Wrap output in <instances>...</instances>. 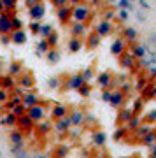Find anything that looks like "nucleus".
Segmentation results:
<instances>
[{"label":"nucleus","instance_id":"nucleus-43","mask_svg":"<svg viewBox=\"0 0 156 158\" xmlns=\"http://www.w3.org/2000/svg\"><path fill=\"white\" fill-rule=\"evenodd\" d=\"M146 123L147 125H154L156 123V109H153V111H149V113H146Z\"/></svg>","mask_w":156,"mask_h":158},{"label":"nucleus","instance_id":"nucleus-39","mask_svg":"<svg viewBox=\"0 0 156 158\" xmlns=\"http://www.w3.org/2000/svg\"><path fill=\"white\" fill-rule=\"evenodd\" d=\"M11 113L16 116V118H19V116H23V114H27V107L23 106V104H19V106H14V107L11 109Z\"/></svg>","mask_w":156,"mask_h":158},{"label":"nucleus","instance_id":"nucleus-12","mask_svg":"<svg viewBox=\"0 0 156 158\" xmlns=\"http://www.w3.org/2000/svg\"><path fill=\"white\" fill-rule=\"evenodd\" d=\"M34 121H32V118L28 116V114H23V116H19L18 118V123H16V127L21 132H27V130H32V127H34Z\"/></svg>","mask_w":156,"mask_h":158},{"label":"nucleus","instance_id":"nucleus-19","mask_svg":"<svg viewBox=\"0 0 156 158\" xmlns=\"http://www.w3.org/2000/svg\"><path fill=\"white\" fill-rule=\"evenodd\" d=\"M117 111H119V113H117V123H119V125H126V123H128V119L133 116L132 109L121 107V109H117Z\"/></svg>","mask_w":156,"mask_h":158},{"label":"nucleus","instance_id":"nucleus-28","mask_svg":"<svg viewBox=\"0 0 156 158\" xmlns=\"http://www.w3.org/2000/svg\"><path fill=\"white\" fill-rule=\"evenodd\" d=\"M0 123H2V125H6V127H16L18 118H16V116H14V114L11 113V111H9V113H7L6 116H4V118L0 119Z\"/></svg>","mask_w":156,"mask_h":158},{"label":"nucleus","instance_id":"nucleus-5","mask_svg":"<svg viewBox=\"0 0 156 158\" xmlns=\"http://www.w3.org/2000/svg\"><path fill=\"white\" fill-rule=\"evenodd\" d=\"M11 16L9 12H0V35H7L11 34L12 28H11Z\"/></svg>","mask_w":156,"mask_h":158},{"label":"nucleus","instance_id":"nucleus-52","mask_svg":"<svg viewBox=\"0 0 156 158\" xmlns=\"http://www.w3.org/2000/svg\"><path fill=\"white\" fill-rule=\"evenodd\" d=\"M119 7H121V9H132L128 0H119Z\"/></svg>","mask_w":156,"mask_h":158},{"label":"nucleus","instance_id":"nucleus-54","mask_svg":"<svg viewBox=\"0 0 156 158\" xmlns=\"http://www.w3.org/2000/svg\"><path fill=\"white\" fill-rule=\"evenodd\" d=\"M40 0H25V6H27V9H30V7H34L35 4H39Z\"/></svg>","mask_w":156,"mask_h":158},{"label":"nucleus","instance_id":"nucleus-23","mask_svg":"<svg viewBox=\"0 0 156 158\" xmlns=\"http://www.w3.org/2000/svg\"><path fill=\"white\" fill-rule=\"evenodd\" d=\"M51 128H53V125H51V121H47V119H42V121L37 123V132H39L40 135H47L51 132Z\"/></svg>","mask_w":156,"mask_h":158},{"label":"nucleus","instance_id":"nucleus-2","mask_svg":"<svg viewBox=\"0 0 156 158\" xmlns=\"http://www.w3.org/2000/svg\"><path fill=\"white\" fill-rule=\"evenodd\" d=\"M27 114L32 118L34 123H39V121H42L44 116H46V107L42 106V104H37V106H34V107H28Z\"/></svg>","mask_w":156,"mask_h":158},{"label":"nucleus","instance_id":"nucleus-6","mask_svg":"<svg viewBox=\"0 0 156 158\" xmlns=\"http://www.w3.org/2000/svg\"><path fill=\"white\" fill-rule=\"evenodd\" d=\"M125 100H126V95H125L121 90H114L112 95H111L109 104H111V107H114V109H121L123 106H125Z\"/></svg>","mask_w":156,"mask_h":158},{"label":"nucleus","instance_id":"nucleus-48","mask_svg":"<svg viewBox=\"0 0 156 158\" xmlns=\"http://www.w3.org/2000/svg\"><path fill=\"white\" fill-rule=\"evenodd\" d=\"M132 55H133V56H139V58H142V56L146 55V49L142 48V46H135V48H133V53H132Z\"/></svg>","mask_w":156,"mask_h":158},{"label":"nucleus","instance_id":"nucleus-59","mask_svg":"<svg viewBox=\"0 0 156 158\" xmlns=\"http://www.w3.org/2000/svg\"><path fill=\"white\" fill-rule=\"evenodd\" d=\"M151 91H153V97H156V85L151 86Z\"/></svg>","mask_w":156,"mask_h":158},{"label":"nucleus","instance_id":"nucleus-30","mask_svg":"<svg viewBox=\"0 0 156 158\" xmlns=\"http://www.w3.org/2000/svg\"><path fill=\"white\" fill-rule=\"evenodd\" d=\"M126 134H128V128H126L125 125H119V127L116 128V132H114L112 139H114V141H123V139L126 137Z\"/></svg>","mask_w":156,"mask_h":158},{"label":"nucleus","instance_id":"nucleus-51","mask_svg":"<svg viewBox=\"0 0 156 158\" xmlns=\"http://www.w3.org/2000/svg\"><path fill=\"white\" fill-rule=\"evenodd\" d=\"M111 95H112V90H109V88H107V90H104V91H102V100L109 102V100H111Z\"/></svg>","mask_w":156,"mask_h":158},{"label":"nucleus","instance_id":"nucleus-44","mask_svg":"<svg viewBox=\"0 0 156 158\" xmlns=\"http://www.w3.org/2000/svg\"><path fill=\"white\" fill-rule=\"evenodd\" d=\"M60 83H61L60 77H51V79H47V86H49V88H53V90L60 88Z\"/></svg>","mask_w":156,"mask_h":158},{"label":"nucleus","instance_id":"nucleus-14","mask_svg":"<svg viewBox=\"0 0 156 158\" xmlns=\"http://www.w3.org/2000/svg\"><path fill=\"white\" fill-rule=\"evenodd\" d=\"M70 14H72V7L70 6H63L56 9V18L60 23H67L70 19Z\"/></svg>","mask_w":156,"mask_h":158},{"label":"nucleus","instance_id":"nucleus-13","mask_svg":"<svg viewBox=\"0 0 156 158\" xmlns=\"http://www.w3.org/2000/svg\"><path fill=\"white\" fill-rule=\"evenodd\" d=\"M83 85H84V79H83L81 74H72V76L67 79V88L68 90H77V88H81Z\"/></svg>","mask_w":156,"mask_h":158},{"label":"nucleus","instance_id":"nucleus-38","mask_svg":"<svg viewBox=\"0 0 156 158\" xmlns=\"http://www.w3.org/2000/svg\"><path fill=\"white\" fill-rule=\"evenodd\" d=\"M68 155V146H58L55 149V158H67Z\"/></svg>","mask_w":156,"mask_h":158},{"label":"nucleus","instance_id":"nucleus-17","mask_svg":"<svg viewBox=\"0 0 156 158\" xmlns=\"http://www.w3.org/2000/svg\"><path fill=\"white\" fill-rule=\"evenodd\" d=\"M86 34V23H72V27H70V35L72 37H83V35Z\"/></svg>","mask_w":156,"mask_h":158},{"label":"nucleus","instance_id":"nucleus-40","mask_svg":"<svg viewBox=\"0 0 156 158\" xmlns=\"http://www.w3.org/2000/svg\"><path fill=\"white\" fill-rule=\"evenodd\" d=\"M40 25H42L40 21H32V23H28V30H30V32H32L34 35H39V32H40Z\"/></svg>","mask_w":156,"mask_h":158},{"label":"nucleus","instance_id":"nucleus-61","mask_svg":"<svg viewBox=\"0 0 156 158\" xmlns=\"http://www.w3.org/2000/svg\"><path fill=\"white\" fill-rule=\"evenodd\" d=\"M0 72H2V60H0Z\"/></svg>","mask_w":156,"mask_h":158},{"label":"nucleus","instance_id":"nucleus-11","mask_svg":"<svg viewBox=\"0 0 156 158\" xmlns=\"http://www.w3.org/2000/svg\"><path fill=\"white\" fill-rule=\"evenodd\" d=\"M68 118L72 121V127H83L84 121H86V114H84L83 111H79V109H74Z\"/></svg>","mask_w":156,"mask_h":158},{"label":"nucleus","instance_id":"nucleus-21","mask_svg":"<svg viewBox=\"0 0 156 158\" xmlns=\"http://www.w3.org/2000/svg\"><path fill=\"white\" fill-rule=\"evenodd\" d=\"M9 141H11L12 146H23V142H25L23 132H21V130H12L11 135H9Z\"/></svg>","mask_w":156,"mask_h":158},{"label":"nucleus","instance_id":"nucleus-7","mask_svg":"<svg viewBox=\"0 0 156 158\" xmlns=\"http://www.w3.org/2000/svg\"><path fill=\"white\" fill-rule=\"evenodd\" d=\"M70 128H72V121H70V118H68V116L56 119L55 130L58 132V134H67V132H70Z\"/></svg>","mask_w":156,"mask_h":158},{"label":"nucleus","instance_id":"nucleus-25","mask_svg":"<svg viewBox=\"0 0 156 158\" xmlns=\"http://www.w3.org/2000/svg\"><path fill=\"white\" fill-rule=\"evenodd\" d=\"M93 142H95V146L98 148H104L105 146V142H107V135L104 134V132H93Z\"/></svg>","mask_w":156,"mask_h":158},{"label":"nucleus","instance_id":"nucleus-24","mask_svg":"<svg viewBox=\"0 0 156 158\" xmlns=\"http://www.w3.org/2000/svg\"><path fill=\"white\" fill-rule=\"evenodd\" d=\"M23 72H25V70H23V67H21V63L19 62H12L11 65H9V76H12V77L18 79Z\"/></svg>","mask_w":156,"mask_h":158},{"label":"nucleus","instance_id":"nucleus-60","mask_svg":"<svg viewBox=\"0 0 156 158\" xmlns=\"http://www.w3.org/2000/svg\"><path fill=\"white\" fill-rule=\"evenodd\" d=\"M37 158H49V156H46V155H39Z\"/></svg>","mask_w":156,"mask_h":158},{"label":"nucleus","instance_id":"nucleus-3","mask_svg":"<svg viewBox=\"0 0 156 158\" xmlns=\"http://www.w3.org/2000/svg\"><path fill=\"white\" fill-rule=\"evenodd\" d=\"M27 11H28V16H30L32 21H42V18L46 16V7H44L42 2L35 4L34 7H30V9H27Z\"/></svg>","mask_w":156,"mask_h":158},{"label":"nucleus","instance_id":"nucleus-45","mask_svg":"<svg viewBox=\"0 0 156 158\" xmlns=\"http://www.w3.org/2000/svg\"><path fill=\"white\" fill-rule=\"evenodd\" d=\"M142 106H144V100H142V98H137L135 104H133V107H132V113L133 114L140 113V111H142Z\"/></svg>","mask_w":156,"mask_h":158},{"label":"nucleus","instance_id":"nucleus-8","mask_svg":"<svg viewBox=\"0 0 156 158\" xmlns=\"http://www.w3.org/2000/svg\"><path fill=\"white\" fill-rule=\"evenodd\" d=\"M9 35H11V42L12 44H16V46H21V44H25V42L28 40V35H27V32H25V28L12 30Z\"/></svg>","mask_w":156,"mask_h":158},{"label":"nucleus","instance_id":"nucleus-29","mask_svg":"<svg viewBox=\"0 0 156 158\" xmlns=\"http://www.w3.org/2000/svg\"><path fill=\"white\" fill-rule=\"evenodd\" d=\"M46 58H47L49 63H58L60 62V51L56 49V48H51V49L46 53Z\"/></svg>","mask_w":156,"mask_h":158},{"label":"nucleus","instance_id":"nucleus-18","mask_svg":"<svg viewBox=\"0 0 156 158\" xmlns=\"http://www.w3.org/2000/svg\"><path fill=\"white\" fill-rule=\"evenodd\" d=\"M125 48H126V42H125L123 39H116L111 46V53L116 55V56H121L123 53H125Z\"/></svg>","mask_w":156,"mask_h":158},{"label":"nucleus","instance_id":"nucleus-4","mask_svg":"<svg viewBox=\"0 0 156 158\" xmlns=\"http://www.w3.org/2000/svg\"><path fill=\"white\" fill-rule=\"evenodd\" d=\"M21 104L28 109V107H34V106L40 104V98H39V95H37L34 90H28V91H25V95H23Z\"/></svg>","mask_w":156,"mask_h":158},{"label":"nucleus","instance_id":"nucleus-50","mask_svg":"<svg viewBox=\"0 0 156 158\" xmlns=\"http://www.w3.org/2000/svg\"><path fill=\"white\" fill-rule=\"evenodd\" d=\"M51 4L58 9V7H63V6H68V0H51Z\"/></svg>","mask_w":156,"mask_h":158},{"label":"nucleus","instance_id":"nucleus-53","mask_svg":"<svg viewBox=\"0 0 156 158\" xmlns=\"http://www.w3.org/2000/svg\"><path fill=\"white\" fill-rule=\"evenodd\" d=\"M0 42L2 44H9L11 42V35L7 34V35H0Z\"/></svg>","mask_w":156,"mask_h":158},{"label":"nucleus","instance_id":"nucleus-15","mask_svg":"<svg viewBox=\"0 0 156 158\" xmlns=\"http://www.w3.org/2000/svg\"><path fill=\"white\" fill-rule=\"evenodd\" d=\"M111 30H112V23L109 21V19H104V21H100L98 25H96V35H100V37L109 35Z\"/></svg>","mask_w":156,"mask_h":158},{"label":"nucleus","instance_id":"nucleus-32","mask_svg":"<svg viewBox=\"0 0 156 158\" xmlns=\"http://www.w3.org/2000/svg\"><path fill=\"white\" fill-rule=\"evenodd\" d=\"M49 49L51 48H49V44H47V40L46 39H40L39 42H37V46H35V51H37L39 55H46Z\"/></svg>","mask_w":156,"mask_h":158},{"label":"nucleus","instance_id":"nucleus-49","mask_svg":"<svg viewBox=\"0 0 156 158\" xmlns=\"http://www.w3.org/2000/svg\"><path fill=\"white\" fill-rule=\"evenodd\" d=\"M125 37H126L128 40H133L135 37H137V32H135L133 28H126L125 30Z\"/></svg>","mask_w":156,"mask_h":158},{"label":"nucleus","instance_id":"nucleus-42","mask_svg":"<svg viewBox=\"0 0 156 158\" xmlns=\"http://www.w3.org/2000/svg\"><path fill=\"white\" fill-rule=\"evenodd\" d=\"M79 95L81 97H89V93H91V86H89V83H84L81 88H77Z\"/></svg>","mask_w":156,"mask_h":158},{"label":"nucleus","instance_id":"nucleus-55","mask_svg":"<svg viewBox=\"0 0 156 158\" xmlns=\"http://www.w3.org/2000/svg\"><path fill=\"white\" fill-rule=\"evenodd\" d=\"M119 18H121L123 21H126V18H128V12H126V9H121V11H119Z\"/></svg>","mask_w":156,"mask_h":158},{"label":"nucleus","instance_id":"nucleus-47","mask_svg":"<svg viewBox=\"0 0 156 158\" xmlns=\"http://www.w3.org/2000/svg\"><path fill=\"white\" fill-rule=\"evenodd\" d=\"M9 97H11L9 91L4 90V88H0V104H6V102L9 100Z\"/></svg>","mask_w":156,"mask_h":158},{"label":"nucleus","instance_id":"nucleus-27","mask_svg":"<svg viewBox=\"0 0 156 158\" xmlns=\"http://www.w3.org/2000/svg\"><path fill=\"white\" fill-rule=\"evenodd\" d=\"M140 125H142V119H140L139 116H137V114H133V116H132V118L128 119V123L125 125V127L128 128V132H130V130H133V132H135V130L139 128Z\"/></svg>","mask_w":156,"mask_h":158},{"label":"nucleus","instance_id":"nucleus-57","mask_svg":"<svg viewBox=\"0 0 156 158\" xmlns=\"http://www.w3.org/2000/svg\"><path fill=\"white\" fill-rule=\"evenodd\" d=\"M68 4L70 6H77V4H81V0H68Z\"/></svg>","mask_w":156,"mask_h":158},{"label":"nucleus","instance_id":"nucleus-31","mask_svg":"<svg viewBox=\"0 0 156 158\" xmlns=\"http://www.w3.org/2000/svg\"><path fill=\"white\" fill-rule=\"evenodd\" d=\"M4 4V11L9 12V14H16V4L18 0H2Z\"/></svg>","mask_w":156,"mask_h":158},{"label":"nucleus","instance_id":"nucleus-20","mask_svg":"<svg viewBox=\"0 0 156 158\" xmlns=\"http://www.w3.org/2000/svg\"><path fill=\"white\" fill-rule=\"evenodd\" d=\"M18 83H16V77H12V76H4V77L0 79V88H4V90H14V86H16Z\"/></svg>","mask_w":156,"mask_h":158},{"label":"nucleus","instance_id":"nucleus-10","mask_svg":"<svg viewBox=\"0 0 156 158\" xmlns=\"http://www.w3.org/2000/svg\"><path fill=\"white\" fill-rule=\"evenodd\" d=\"M51 116H53V119L65 118V116H68V107L65 104H55L51 109Z\"/></svg>","mask_w":156,"mask_h":158},{"label":"nucleus","instance_id":"nucleus-35","mask_svg":"<svg viewBox=\"0 0 156 158\" xmlns=\"http://www.w3.org/2000/svg\"><path fill=\"white\" fill-rule=\"evenodd\" d=\"M53 32H55V30H53V27H51L49 23H42V25H40V32H39V35L42 37V39H46V37H47V35H51Z\"/></svg>","mask_w":156,"mask_h":158},{"label":"nucleus","instance_id":"nucleus-34","mask_svg":"<svg viewBox=\"0 0 156 158\" xmlns=\"http://www.w3.org/2000/svg\"><path fill=\"white\" fill-rule=\"evenodd\" d=\"M23 27H25V23H23L21 18H18L16 14H12L11 16V28L12 30H21Z\"/></svg>","mask_w":156,"mask_h":158},{"label":"nucleus","instance_id":"nucleus-37","mask_svg":"<svg viewBox=\"0 0 156 158\" xmlns=\"http://www.w3.org/2000/svg\"><path fill=\"white\" fill-rule=\"evenodd\" d=\"M140 142H142V144H146V146H153V144H154V132H153V130H151V132H147V134L140 139Z\"/></svg>","mask_w":156,"mask_h":158},{"label":"nucleus","instance_id":"nucleus-46","mask_svg":"<svg viewBox=\"0 0 156 158\" xmlns=\"http://www.w3.org/2000/svg\"><path fill=\"white\" fill-rule=\"evenodd\" d=\"M83 79H84V83H89L91 79H93V69H86V70H83Z\"/></svg>","mask_w":156,"mask_h":158},{"label":"nucleus","instance_id":"nucleus-16","mask_svg":"<svg viewBox=\"0 0 156 158\" xmlns=\"http://www.w3.org/2000/svg\"><path fill=\"white\" fill-rule=\"evenodd\" d=\"M96 83H98V86H100L102 90H107V88L112 85V76H111V72H102V74H98Z\"/></svg>","mask_w":156,"mask_h":158},{"label":"nucleus","instance_id":"nucleus-33","mask_svg":"<svg viewBox=\"0 0 156 158\" xmlns=\"http://www.w3.org/2000/svg\"><path fill=\"white\" fill-rule=\"evenodd\" d=\"M98 44H100V35L91 34V35L88 37V42H86V46H88L89 49H95V48H98Z\"/></svg>","mask_w":156,"mask_h":158},{"label":"nucleus","instance_id":"nucleus-9","mask_svg":"<svg viewBox=\"0 0 156 158\" xmlns=\"http://www.w3.org/2000/svg\"><path fill=\"white\" fill-rule=\"evenodd\" d=\"M19 83H18V86H21L25 91H28V90H32L34 88V85H35V81H34V76L32 74H27V72H23L21 76H19Z\"/></svg>","mask_w":156,"mask_h":158},{"label":"nucleus","instance_id":"nucleus-1","mask_svg":"<svg viewBox=\"0 0 156 158\" xmlns=\"http://www.w3.org/2000/svg\"><path fill=\"white\" fill-rule=\"evenodd\" d=\"M72 7V18L74 21L77 23H86L89 19V7L88 6H83V4H77V6H70Z\"/></svg>","mask_w":156,"mask_h":158},{"label":"nucleus","instance_id":"nucleus-56","mask_svg":"<svg viewBox=\"0 0 156 158\" xmlns=\"http://www.w3.org/2000/svg\"><path fill=\"white\" fill-rule=\"evenodd\" d=\"M151 158H156V142L153 144V151H151Z\"/></svg>","mask_w":156,"mask_h":158},{"label":"nucleus","instance_id":"nucleus-62","mask_svg":"<svg viewBox=\"0 0 156 158\" xmlns=\"http://www.w3.org/2000/svg\"><path fill=\"white\" fill-rule=\"evenodd\" d=\"M154 142H156V132H154Z\"/></svg>","mask_w":156,"mask_h":158},{"label":"nucleus","instance_id":"nucleus-26","mask_svg":"<svg viewBox=\"0 0 156 158\" xmlns=\"http://www.w3.org/2000/svg\"><path fill=\"white\" fill-rule=\"evenodd\" d=\"M121 65L125 69H132L133 67V63H135V56L132 55V53H126V55H121Z\"/></svg>","mask_w":156,"mask_h":158},{"label":"nucleus","instance_id":"nucleus-41","mask_svg":"<svg viewBox=\"0 0 156 158\" xmlns=\"http://www.w3.org/2000/svg\"><path fill=\"white\" fill-rule=\"evenodd\" d=\"M46 40H47V44H49V48H56V44H58V34H56V32H53V34L51 35H47V37H46Z\"/></svg>","mask_w":156,"mask_h":158},{"label":"nucleus","instance_id":"nucleus-58","mask_svg":"<svg viewBox=\"0 0 156 158\" xmlns=\"http://www.w3.org/2000/svg\"><path fill=\"white\" fill-rule=\"evenodd\" d=\"M140 4H142V7H146V9H147V7H149V4H147V2H146V0H140Z\"/></svg>","mask_w":156,"mask_h":158},{"label":"nucleus","instance_id":"nucleus-22","mask_svg":"<svg viewBox=\"0 0 156 158\" xmlns=\"http://www.w3.org/2000/svg\"><path fill=\"white\" fill-rule=\"evenodd\" d=\"M81 49H83V40L79 39V37H70V40H68V51L70 53H77Z\"/></svg>","mask_w":156,"mask_h":158},{"label":"nucleus","instance_id":"nucleus-36","mask_svg":"<svg viewBox=\"0 0 156 158\" xmlns=\"http://www.w3.org/2000/svg\"><path fill=\"white\" fill-rule=\"evenodd\" d=\"M147 132H151V125H140L139 128L135 130V135H137V139H142V137L146 135V134H147Z\"/></svg>","mask_w":156,"mask_h":158}]
</instances>
